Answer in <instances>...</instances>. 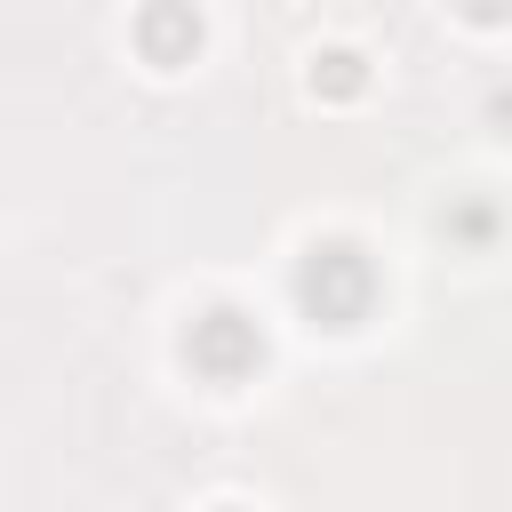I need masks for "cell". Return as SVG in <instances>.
Segmentation results:
<instances>
[{
  "mask_svg": "<svg viewBox=\"0 0 512 512\" xmlns=\"http://www.w3.org/2000/svg\"><path fill=\"white\" fill-rule=\"evenodd\" d=\"M184 360H192L200 384H248V376L264 368V328H256V312L208 304V312L184 328Z\"/></svg>",
  "mask_w": 512,
  "mask_h": 512,
  "instance_id": "2",
  "label": "cell"
},
{
  "mask_svg": "<svg viewBox=\"0 0 512 512\" xmlns=\"http://www.w3.org/2000/svg\"><path fill=\"white\" fill-rule=\"evenodd\" d=\"M208 512H248V504H208Z\"/></svg>",
  "mask_w": 512,
  "mask_h": 512,
  "instance_id": "8",
  "label": "cell"
},
{
  "mask_svg": "<svg viewBox=\"0 0 512 512\" xmlns=\"http://www.w3.org/2000/svg\"><path fill=\"white\" fill-rule=\"evenodd\" d=\"M368 56L352 48V40H328V48H312L304 56V88H312V104H360L368 96Z\"/></svg>",
  "mask_w": 512,
  "mask_h": 512,
  "instance_id": "4",
  "label": "cell"
},
{
  "mask_svg": "<svg viewBox=\"0 0 512 512\" xmlns=\"http://www.w3.org/2000/svg\"><path fill=\"white\" fill-rule=\"evenodd\" d=\"M128 40H136V56H144L152 72H184V64H200V48H208V16H200L192 0H144V8L128 16Z\"/></svg>",
  "mask_w": 512,
  "mask_h": 512,
  "instance_id": "3",
  "label": "cell"
},
{
  "mask_svg": "<svg viewBox=\"0 0 512 512\" xmlns=\"http://www.w3.org/2000/svg\"><path fill=\"white\" fill-rule=\"evenodd\" d=\"M456 16L480 24V32H504V24H512V0H456Z\"/></svg>",
  "mask_w": 512,
  "mask_h": 512,
  "instance_id": "6",
  "label": "cell"
},
{
  "mask_svg": "<svg viewBox=\"0 0 512 512\" xmlns=\"http://www.w3.org/2000/svg\"><path fill=\"white\" fill-rule=\"evenodd\" d=\"M440 232H448L456 248H488V240H496V208H488V200H448V208H440Z\"/></svg>",
  "mask_w": 512,
  "mask_h": 512,
  "instance_id": "5",
  "label": "cell"
},
{
  "mask_svg": "<svg viewBox=\"0 0 512 512\" xmlns=\"http://www.w3.org/2000/svg\"><path fill=\"white\" fill-rule=\"evenodd\" d=\"M488 120H496V128H512V96H488Z\"/></svg>",
  "mask_w": 512,
  "mask_h": 512,
  "instance_id": "7",
  "label": "cell"
},
{
  "mask_svg": "<svg viewBox=\"0 0 512 512\" xmlns=\"http://www.w3.org/2000/svg\"><path fill=\"white\" fill-rule=\"evenodd\" d=\"M296 312L312 320V328H360L368 312H376V256L360 248V240H312L304 256H296Z\"/></svg>",
  "mask_w": 512,
  "mask_h": 512,
  "instance_id": "1",
  "label": "cell"
}]
</instances>
